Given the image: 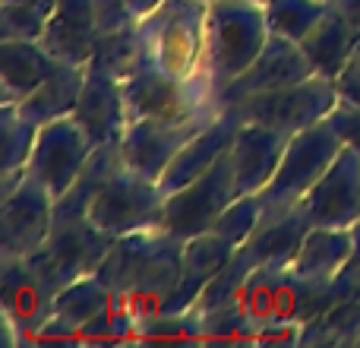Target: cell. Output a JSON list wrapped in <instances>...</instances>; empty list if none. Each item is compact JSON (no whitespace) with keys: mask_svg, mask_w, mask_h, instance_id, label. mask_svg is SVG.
I'll use <instances>...</instances> for the list:
<instances>
[{"mask_svg":"<svg viewBox=\"0 0 360 348\" xmlns=\"http://www.w3.org/2000/svg\"><path fill=\"white\" fill-rule=\"evenodd\" d=\"M124 105H127V124L146 118H186L196 111H215L218 95L209 86L205 76L196 80H177L152 63H143L133 76L124 82Z\"/></svg>","mask_w":360,"mask_h":348,"instance_id":"obj_8","label":"cell"},{"mask_svg":"<svg viewBox=\"0 0 360 348\" xmlns=\"http://www.w3.org/2000/svg\"><path fill=\"white\" fill-rule=\"evenodd\" d=\"M215 111H196L186 118H146V120H130L120 139L127 168L139 171L149 180H162V174L168 171V165L174 162V156L190 143L196 133L205 130Z\"/></svg>","mask_w":360,"mask_h":348,"instance_id":"obj_12","label":"cell"},{"mask_svg":"<svg viewBox=\"0 0 360 348\" xmlns=\"http://www.w3.org/2000/svg\"><path fill=\"white\" fill-rule=\"evenodd\" d=\"M92 149H95V143L73 118L51 120V124L38 127V139H35V149H32L25 171L41 180L51 197L60 199L73 187V180L79 178L82 165L89 162Z\"/></svg>","mask_w":360,"mask_h":348,"instance_id":"obj_14","label":"cell"},{"mask_svg":"<svg viewBox=\"0 0 360 348\" xmlns=\"http://www.w3.org/2000/svg\"><path fill=\"white\" fill-rule=\"evenodd\" d=\"M86 73L89 70L82 67V63L60 61L54 67V73H51L35 92L19 101V111L38 127L51 124V120H60V118H73L76 101H79V95H82V86H86Z\"/></svg>","mask_w":360,"mask_h":348,"instance_id":"obj_25","label":"cell"},{"mask_svg":"<svg viewBox=\"0 0 360 348\" xmlns=\"http://www.w3.org/2000/svg\"><path fill=\"white\" fill-rule=\"evenodd\" d=\"M253 336L256 330L243 313L240 301L199 313V342H253Z\"/></svg>","mask_w":360,"mask_h":348,"instance_id":"obj_34","label":"cell"},{"mask_svg":"<svg viewBox=\"0 0 360 348\" xmlns=\"http://www.w3.org/2000/svg\"><path fill=\"white\" fill-rule=\"evenodd\" d=\"M98 23H95L92 0H57L51 10L48 25H44L38 42L63 63H82L86 67L89 57L98 42Z\"/></svg>","mask_w":360,"mask_h":348,"instance_id":"obj_23","label":"cell"},{"mask_svg":"<svg viewBox=\"0 0 360 348\" xmlns=\"http://www.w3.org/2000/svg\"><path fill=\"white\" fill-rule=\"evenodd\" d=\"M262 6H266L269 32L300 44L326 16L329 0H266Z\"/></svg>","mask_w":360,"mask_h":348,"instance_id":"obj_31","label":"cell"},{"mask_svg":"<svg viewBox=\"0 0 360 348\" xmlns=\"http://www.w3.org/2000/svg\"><path fill=\"white\" fill-rule=\"evenodd\" d=\"M259 4H266V0H259Z\"/></svg>","mask_w":360,"mask_h":348,"instance_id":"obj_44","label":"cell"},{"mask_svg":"<svg viewBox=\"0 0 360 348\" xmlns=\"http://www.w3.org/2000/svg\"><path fill=\"white\" fill-rule=\"evenodd\" d=\"M307 76H313V63H310V57L304 54V48H300L297 42H291V38L272 35L266 42V48L259 51V57H256L231 86L221 89L218 105L221 108L240 105V101H247V99L275 92V89H285V86H291V82L307 80Z\"/></svg>","mask_w":360,"mask_h":348,"instance_id":"obj_15","label":"cell"},{"mask_svg":"<svg viewBox=\"0 0 360 348\" xmlns=\"http://www.w3.org/2000/svg\"><path fill=\"white\" fill-rule=\"evenodd\" d=\"M237 254V247L231 241H224L215 231H202L196 237L184 241V266H180V279L174 292L168 294L162 313H184L193 311L199 301V294L205 292L212 279L231 263V256Z\"/></svg>","mask_w":360,"mask_h":348,"instance_id":"obj_20","label":"cell"},{"mask_svg":"<svg viewBox=\"0 0 360 348\" xmlns=\"http://www.w3.org/2000/svg\"><path fill=\"white\" fill-rule=\"evenodd\" d=\"M288 139H291L288 133L275 130V127H269V124L243 120L234 137V146H231L237 197L266 190L269 180L278 171V162H281V156H285Z\"/></svg>","mask_w":360,"mask_h":348,"instance_id":"obj_18","label":"cell"},{"mask_svg":"<svg viewBox=\"0 0 360 348\" xmlns=\"http://www.w3.org/2000/svg\"><path fill=\"white\" fill-rule=\"evenodd\" d=\"M54 298L57 288L32 266L29 256H0V323L10 348L35 342L54 313Z\"/></svg>","mask_w":360,"mask_h":348,"instance_id":"obj_6","label":"cell"},{"mask_svg":"<svg viewBox=\"0 0 360 348\" xmlns=\"http://www.w3.org/2000/svg\"><path fill=\"white\" fill-rule=\"evenodd\" d=\"M234 199H237V180H234V162H231L228 152L205 174H199L196 180H190L186 187L171 193L168 203H165L162 225L174 237L186 241V237H196L202 231H212L218 216Z\"/></svg>","mask_w":360,"mask_h":348,"instance_id":"obj_11","label":"cell"},{"mask_svg":"<svg viewBox=\"0 0 360 348\" xmlns=\"http://www.w3.org/2000/svg\"><path fill=\"white\" fill-rule=\"evenodd\" d=\"M269 38L272 32L259 0H212L205 13L202 73L215 95H221V89L259 57Z\"/></svg>","mask_w":360,"mask_h":348,"instance_id":"obj_2","label":"cell"},{"mask_svg":"<svg viewBox=\"0 0 360 348\" xmlns=\"http://www.w3.org/2000/svg\"><path fill=\"white\" fill-rule=\"evenodd\" d=\"M237 301L253 330L278 323L304 326L332 304V285L304 279L291 266H256Z\"/></svg>","mask_w":360,"mask_h":348,"instance_id":"obj_4","label":"cell"},{"mask_svg":"<svg viewBox=\"0 0 360 348\" xmlns=\"http://www.w3.org/2000/svg\"><path fill=\"white\" fill-rule=\"evenodd\" d=\"M335 86H338V95H342V99H348V101H354V105H360V42H357V48L351 51L345 70L338 73Z\"/></svg>","mask_w":360,"mask_h":348,"instance_id":"obj_41","label":"cell"},{"mask_svg":"<svg viewBox=\"0 0 360 348\" xmlns=\"http://www.w3.org/2000/svg\"><path fill=\"white\" fill-rule=\"evenodd\" d=\"M342 149L345 143L332 130L329 120H319V124L294 133L285 146V156H281L275 178L262 190L266 209H288V206L304 203V197L329 171V165L335 162Z\"/></svg>","mask_w":360,"mask_h":348,"instance_id":"obj_5","label":"cell"},{"mask_svg":"<svg viewBox=\"0 0 360 348\" xmlns=\"http://www.w3.org/2000/svg\"><path fill=\"white\" fill-rule=\"evenodd\" d=\"M124 149L120 143H101L92 149L89 162L82 165L79 178L73 180L60 199H54V218H70V216H89V206L98 197V190L124 168Z\"/></svg>","mask_w":360,"mask_h":348,"instance_id":"obj_27","label":"cell"},{"mask_svg":"<svg viewBox=\"0 0 360 348\" xmlns=\"http://www.w3.org/2000/svg\"><path fill=\"white\" fill-rule=\"evenodd\" d=\"M205 4H212V0H205Z\"/></svg>","mask_w":360,"mask_h":348,"instance_id":"obj_45","label":"cell"},{"mask_svg":"<svg viewBox=\"0 0 360 348\" xmlns=\"http://www.w3.org/2000/svg\"><path fill=\"white\" fill-rule=\"evenodd\" d=\"M73 120L89 133V139L95 146L120 143L127 130V105H124V86H120V80L89 70L82 95L76 101Z\"/></svg>","mask_w":360,"mask_h":348,"instance_id":"obj_22","label":"cell"},{"mask_svg":"<svg viewBox=\"0 0 360 348\" xmlns=\"http://www.w3.org/2000/svg\"><path fill=\"white\" fill-rule=\"evenodd\" d=\"M360 342V301H335L319 317L300 326L297 345L304 348H335Z\"/></svg>","mask_w":360,"mask_h":348,"instance_id":"obj_30","label":"cell"},{"mask_svg":"<svg viewBox=\"0 0 360 348\" xmlns=\"http://www.w3.org/2000/svg\"><path fill=\"white\" fill-rule=\"evenodd\" d=\"M250 273H253V266H250L240 254H234L228 266H224L221 273L209 282V285H205V292L199 294V301H196L193 311L205 313V311H215V307L234 304V301L240 298V288H243V282L250 279Z\"/></svg>","mask_w":360,"mask_h":348,"instance_id":"obj_36","label":"cell"},{"mask_svg":"<svg viewBox=\"0 0 360 348\" xmlns=\"http://www.w3.org/2000/svg\"><path fill=\"white\" fill-rule=\"evenodd\" d=\"M357 42H360L357 32L351 29L338 13L326 10V16L319 19L316 29L300 42V48H304V54L310 57L313 73L326 76V80H338V73L345 70L351 51L357 48Z\"/></svg>","mask_w":360,"mask_h":348,"instance_id":"obj_28","label":"cell"},{"mask_svg":"<svg viewBox=\"0 0 360 348\" xmlns=\"http://www.w3.org/2000/svg\"><path fill=\"white\" fill-rule=\"evenodd\" d=\"M304 209L313 225L354 228L360 222V152L345 146L329 171L304 197Z\"/></svg>","mask_w":360,"mask_h":348,"instance_id":"obj_16","label":"cell"},{"mask_svg":"<svg viewBox=\"0 0 360 348\" xmlns=\"http://www.w3.org/2000/svg\"><path fill=\"white\" fill-rule=\"evenodd\" d=\"M329 10L338 13V16L360 35V0H329Z\"/></svg>","mask_w":360,"mask_h":348,"instance_id":"obj_42","label":"cell"},{"mask_svg":"<svg viewBox=\"0 0 360 348\" xmlns=\"http://www.w3.org/2000/svg\"><path fill=\"white\" fill-rule=\"evenodd\" d=\"M335 301H360V222L354 225V250L332 279V304Z\"/></svg>","mask_w":360,"mask_h":348,"instance_id":"obj_38","label":"cell"},{"mask_svg":"<svg viewBox=\"0 0 360 348\" xmlns=\"http://www.w3.org/2000/svg\"><path fill=\"white\" fill-rule=\"evenodd\" d=\"M313 228L304 203L288 206V209H266L262 222L247 237V244L237 247V254L250 266H291L294 254L300 250L307 231Z\"/></svg>","mask_w":360,"mask_h":348,"instance_id":"obj_19","label":"cell"},{"mask_svg":"<svg viewBox=\"0 0 360 348\" xmlns=\"http://www.w3.org/2000/svg\"><path fill=\"white\" fill-rule=\"evenodd\" d=\"M57 0H0V38H41Z\"/></svg>","mask_w":360,"mask_h":348,"instance_id":"obj_33","label":"cell"},{"mask_svg":"<svg viewBox=\"0 0 360 348\" xmlns=\"http://www.w3.org/2000/svg\"><path fill=\"white\" fill-rule=\"evenodd\" d=\"M127 4H130V13H133V16L143 19V16H149V13L155 10L162 0H127Z\"/></svg>","mask_w":360,"mask_h":348,"instance_id":"obj_43","label":"cell"},{"mask_svg":"<svg viewBox=\"0 0 360 348\" xmlns=\"http://www.w3.org/2000/svg\"><path fill=\"white\" fill-rule=\"evenodd\" d=\"M326 120L332 124V130L338 133V139H342L345 146H351V149L360 152V105L342 99L335 108H332V114Z\"/></svg>","mask_w":360,"mask_h":348,"instance_id":"obj_39","label":"cell"},{"mask_svg":"<svg viewBox=\"0 0 360 348\" xmlns=\"http://www.w3.org/2000/svg\"><path fill=\"white\" fill-rule=\"evenodd\" d=\"M266 216V203H262V193H247V197H237L228 209L218 216V222L212 225L215 235H221L224 241H231L234 247L247 244V237L256 231V225Z\"/></svg>","mask_w":360,"mask_h":348,"instance_id":"obj_35","label":"cell"},{"mask_svg":"<svg viewBox=\"0 0 360 348\" xmlns=\"http://www.w3.org/2000/svg\"><path fill=\"white\" fill-rule=\"evenodd\" d=\"M111 304V288L98 273H89L63 285L54 298V313L41 326L35 342H79V333Z\"/></svg>","mask_w":360,"mask_h":348,"instance_id":"obj_21","label":"cell"},{"mask_svg":"<svg viewBox=\"0 0 360 348\" xmlns=\"http://www.w3.org/2000/svg\"><path fill=\"white\" fill-rule=\"evenodd\" d=\"M92 10H95L98 32H117V29H127V25L139 23L130 13L127 0H92Z\"/></svg>","mask_w":360,"mask_h":348,"instance_id":"obj_40","label":"cell"},{"mask_svg":"<svg viewBox=\"0 0 360 348\" xmlns=\"http://www.w3.org/2000/svg\"><path fill=\"white\" fill-rule=\"evenodd\" d=\"M51 225L54 197L29 171L13 190L0 193V256H32L44 247Z\"/></svg>","mask_w":360,"mask_h":348,"instance_id":"obj_13","label":"cell"},{"mask_svg":"<svg viewBox=\"0 0 360 348\" xmlns=\"http://www.w3.org/2000/svg\"><path fill=\"white\" fill-rule=\"evenodd\" d=\"M143 339H171V342H199V313L184 311V313H155L152 320L139 323V336Z\"/></svg>","mask_w":360,"mask_h":348,"instance_id":"obj_37","label":"cell"},{"mask_svg":"<svg viewBox=\"0 0 360 348\" xmlns=\"http://www.w3.org/2000/svg\"><path fill=\"white\" fill-rule=\"evenodd\" d=\"M165 203H168V193L162 190L158 180L143 178L139 171L124 165L92 199L89 218L101 231L120 237L130 231L158 228L165 222Z\"/></svg>","mask_w":360,"mask_h":348,"instance_id":"obj_9","label":"cell"},{"mask_svg":"<svg viewBox=\"0 0 360 348\" xmlns=\"http://www.w3.org/2000/svg\"><path fill=\"white\" fill-rule=\"evenodd\" d=\"M338 101H342V95H338L335 80H326V76L313 73L300 82H291V86L275 89V92H266V95H256V99H247L231 108H237L243 120L269 124L275 130L294 137V133L326 120Z\"/></svg>","mask_w":360,"mask_h":348,"instance_id":"obj_10","label":"cell"},{"mask_svg":"<svg viewBox=\"0 0 360 348\" xmlns=\"http://www.w3.org/2000/svg\"><path fill=\"white\" fill-rule=\"evenodd\" d=\"M357 348H360V342H357Z\"/></svg>","mask_w":360,"mask_h":348,"instance_id":"obj_46","label":"cell"},{"mask_svg":"<svg viewBox=\"0 0 360 348\" xmlns=\"http://www.w3.org/2000/svg\"><path fill=\"white\" fill-rule=\"evenodd\" d=\"M354 250V228H323V225H313L307 231L300 250L294 254L291 269L304 279L313 282H329L338 275V269L345 266V260Z\"/></svg>","mask_w":360,"mask_h":348,"instance_id":"obj_26","label":"cell"},{"mask_svg":"<svg viewBox=\"0 0 360 348\" xmlns=\"http://www.w3.org/2000/svg\"><path fill=\"white\" fill-rule=\"evenodd\" d=\"M57 63L35 38H0V105H19L54 73Z\"/></svg>","mask_w":360,"mask_h":348,"instance_id":"obj_24","label":"cell"},{"mask_svg":"<svg viewBox=\"0 0 360 348\" xmlns=\"http://www.w3.org/2000/svg\"><path fill=\"white\" fill-rule=\"evenodd\" d=\"M180 266H184V241L158 225L120 235L101 260L98 275L114 298L130 301V307L146 323L162 313L165 301L180 279Z\"/></svg>","mask_w":360,"mask_h":348,"instance_id":"obj_1","label":"cell"},{"mask_svg":"<svg viewBox=\"0 0 360 348\" xmlns=\"http://www.w3.org/2000/svg\"><path fill=\"white\" fill-rule=\"evenodd\" d=\"M38 124H32L19 105H0V174L22 171L35 149Z\"/></svg>","mask_w":360,"mask_h":348,"instance_id":"obj_32","label":"cell"},{"mask_svg":"<svg viewBox=\"0 0 360 348\" xmlns=\"http://www.w3.org/2000/svg\"><path fill=\"white\" fill-rule=\"evenodd\" d=\"M240 124H243V118L237 108H231V105L221 108V111L205 124V130L196 133V137L174 156V162L168 165V171H165L162 180H158L162 190L171 197L174 190H180V187H186L190 180H196L199 174L209 171L221 156H228Z\"/></svg>","mask_w":360,"mask_h":348,"instance_id":"obj_17","label":"cell"},{"mask_svg":"<svg viewBox=\"0 0 360 348\" xmlns=\"http://www.w3.org/2000/svg\"><path fill=\"white\" fill-rule=\"evenodd\" d=\"M117 237L101 231L89 216H70V218H54L51 235L41 250L29 256L32 266L60 292L73 279L89 273H98L101 260L108 250L114 247Z\"/></svg>","mask_w":360,"mask_h":348,"instance_id":"obj_7","label":"cell"},{"mask_svg":"<svg viewBox=\"0 0 360 348\" xmlns=\"http://www.w3.org/2000/svg\"><path fill=\"white\" fill-rule=\"evenodd\" d=\"M205 0H162L139 19L146 63L177 80L205 76Z\"/></svg>","mask_w":360,"mask_h":348,"instance_id":"obj_3","label":"cell"},{"mask_svg":"<svg viewBox=\"0 0 360 348\" xmlns=\"http://www.w3.org/2000/svg\"><path fill=\"white\" fill-rule=\"evenodd\" d=\"M143 63H146V51H143V38H139V23H133L117 32H101L86 67L124 82Z\"/></svg>","mask_w":360,"mask_h":348,"instance_id":"obj_29","label":"cell"}]
</instances>
